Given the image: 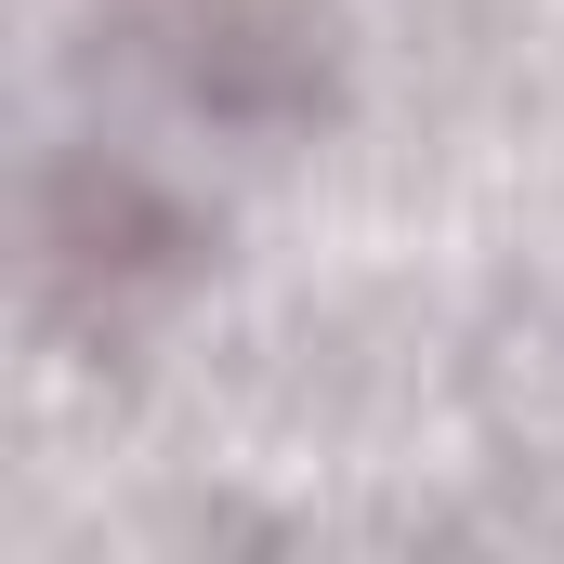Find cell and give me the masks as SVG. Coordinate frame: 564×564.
<instances>
[{
	"mask_svg": "<svg viewBox=\"0 0 564 564\" xmlns=\"http://www.w3.org/2000/svg\"><path fill=\"white\" fill-rule=\"evenodd\" d=\"M40 250H53V276H132V263H171L184 250V224L144 197L132 171H66L53 184V224H40Z\"/></svg>",
	"mask_w": 564,
	"mask_h": 564,
	"instance_id": "obj_1",
	"label": "cell"
}]
</instances>
